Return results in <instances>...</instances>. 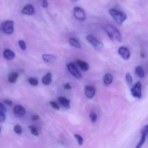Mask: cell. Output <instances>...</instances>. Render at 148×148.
Masks as SVG:
<instances>
[{
    "instance_id": "obj_1",
    "label": "cell",
    "mask_w": 148,
    "mask_h": 148,
    "mask_svg": "<svg viewBox=\"0 0 148 148\" xmlns=\"http://www.w3.org/2000/svg\"><path fill=\"white\" fill-rule=\"evenodd\" d=\"M104 30L109 37L113 41L121 42L122 41V35L121 32L116 27L112 25H107L104 28Z\"/></svg>"
},
{
    "instance_id": "obj_2",
    "label": "cell",
    "mask_w": 148,
    "mask_h": 148,
    "mask_svg": "<svg viewBox=\"0 0 148 148\" xmlns=\"http://www.w3.org/2000/svg\"><path fill=\"white\" fill-rule=\"evenodd\" d=\"M109 13L118 24H122L127 19V16L123 12L114 9L109 10Z\"/></svg>"
},
{
    "instance_id": "obj_3",
    "label": "cell",
    "mask_w": 148,
    "mask_h": 148,
    "mask_svg": "<svg viewBox=\"0 0 148 148\" xmlns=\"http://www.w3.org/2000/svg\"><path fill=\"white\" fill-rule=\"evenodd\" d=\"M86 40L96 50H100L103 48V43L98 41L93 36L90 35L87 36H86Z\"/></svg>"
},
{
    "instance_id": "obj_4",
    "label": "cell",
    "mask_w": 148,
    "mask_h": 148,
    "mask_svg": "<svg viewBox=\"0 0 148 148\" xmlns=\"http://www.w3.org/2000/svg\"><path fill=\"white\" fill-rule=\"evenodd\" d=\"M131 94L132 96L137 99H140L141 98L142 84L140 82L138 81L136 83L135 85L131 89Z\"/></svg>"
},
{
    "instance_id": "obj_5",
    "label": "cell",
    "mask_w": 148,
    "mask_h": 148,
    "mask_svg": "<svg viewBox=\"0 0 148 148\" xmlns=\"http://www.w3.org/2000/svg\"><path fill=\"white\" fill-rule=\"evenodd\" d=\"M2 29L3 32L7 34H11L14 31V22L7 21L2 24Z\"/></svg>"
},
{
    "instance_id": "obj_6",
    "label": "cell",
    "mask_w": 148,
    "mask_h": 148,
    "mask_svg": "<svg viewBox=\"0 0 148 148\" xmlns=\"http://www.w3.org/2000/svg\"><path fill=\"white\" fill-rule=\"evenodd\" d=\"M67 68L69 71L75 78L77 79H80L82 77V75L73 63H69L67 65Z\"/></svg>"
},
{
    "instance_id": "obj_7",
    "label": "cell",
    "mask_w": 148,
    "mask_h": 148,
    "mask_svg": "<svg viewBox=\"0 0 148 148\" xmlns=\"http://www.w3.org/2000/svg\"><path fill=\"white\" fill-rule=\"evenodd\" d=\"M73 12L74 16L77 20L84 21L86 18V14L84 10L79 7L74 8Z\"/></svg>"
},
{
    "instance_id": "obj_8",
    "label": "cell",
    "mask_w": 148,
    "mask_h": 148,
    "mask_svg": "<svg viewBox=\"0 0 148 148\" xmlns=\"http://www.w3.org/2000/svg\"><path fill=\"white\" fill-rule=\"evenodd\" d=\"M119 54L124 60H127L130 58V53L129 50L124 47H121L119 48L118 50Z\"/></svg>"
},
{
    "instance_id": "obj_9",
    "label": "cell",
    "mask_w": 148,
    "mask_h": 148,
    "mask_svg": "<svg viewBox=\"0 0 148 148\" xmlns=\"http://www.w3.org/2000/svg\"><path fill=\"white\" fill-rule=\"evenodd\" d=\"M85 94L88 99H92L95 94V89L91 86H87L85 88Z\"/></svg>"
},
{
    "instance_id": "obj_10",
    "label": "cell",
    "mask_w": 148,
    "mask_h": 148,
    "mask_svg": "<svg viewBox=\"0 0 148 148\" xmlns=\"http://www.w3.org/2000/svg\"><path fill=\"white\" fill-rule=\"evenodd\" d=\"M22 12L25 14L33 15L34 13V6L31 4H27L23 7Z\"/></svg>"
},
{
    "instance_id": "obj_11",
    "label": "cell",
    "mask_w": 148,
    "mask_h": 148,
    "mask_svg": "<svg viewBox=\"0 0 148 148\" xmlns=\"http://www.w3.org/2000/svg\"><path fill=\"white\" fill-rule=\"evenodd\" d=\"M3 56L4 58L8 61H11L14 58L15 54L12 50L10 49H6L3 52Z\"/></svg>"
},
{
    "instance_id": "obj_12",
    "label": "cell",
    "mask_w": 148,
    "mask_h": 148,
    "mask_svg": "<svg viewBox=\"0 0 148 148\" xmlns=\"http://www.w3.org/2000/svg\"><path fill=\"white\" fill-rule=\"evenodd\" d=\"M14 112L16 114L19 116H23L26 113V109L21 105H17L14 108Z\"/></svg>"
},
{
    "instance_id": "obj_13",
    "label": "cell",
    "mask_w": 148,
    "mask_h": 148,
    "mask_svg": "<svg viewBox=\"0 0 148 148\" xmlns=\"http://www.w3.org/2000/svg\"><path fill=\"white\" fill-rule=\"evenodd\" d=\"M58 101L62 106L66 109H69L70 107V101L66 99L65 97H60L58 98Z\"/></svg>"
},
{
    "instance_id": "obj_14",
    "label": "cell",
    "mask_w": 148,
    "mask_h": 148,
    "mask_svg": "<svg viewBox=\"0 0 148 148\" xmlns=\"http://www.w3.org/2000/svg\"><path fill=\"white\" fill-rule=\"evenodd\" d=\"M76 63L78 67L83 71H86L88 70L89 65L86 62L81 61L80 60H77Z\"/></svg>"
},
{
    "instance_id": "obj_15",
    "label": "cell",
    "mask_w": 148,
    "mask_h": 148,
    "mask_svg": "<svg viewBox=\"0 0 148 148\" xmlns=\"http://www.w3.org/2000/svg\"><path fill=\"white\" fill-rule=\"evenodd\" d=\"M42 58L45 61L48 63H53L56 61V58L54 55L49 54L42 55Z\"/></svg>"
},
{
    "instance_id": "obj_16",
    "label": "cell",
    "mask_w": 148,
    "mask_h": 148,
    "mask_svg": "<svg viewBox=\"0 0 148 148\" xmlns=\"http://www.w3.org/2000/svg\"><path fill=\"white\" fill-rule=\"evenodd\" d=\"M103 80L104 84L107 86H109L113 82V75L109 73H107L104 75Z\"/></svg>"
},
{
    "instance_id": "obj_17",
    "label": "cell",
    "mask_w": 148,
    "mask_h": 148,
    "mask_svg": "<svg viewBox=\"0 0 148 148\" xmlns=\"http://www.w3.org/2000/svg\"><path fill=\"white\" fill-rule=\"evenodd\" d=\"M42 81L44 85H49L52 81V76L51 73H48L45 76H43L42 80Z\"/></svg>"
},
{
    "instance_id": "obj_18",
    "label": "cell",
    "mask_w": 148,
    "mask_h": 148,
    "mask_svg": "<svg viewBox=\"0 0 148 148\" xmlns=\"http://www.w3.org/2000/svg\"><path fill=\"white\" fill-rule=\"evenodd\" d=\"M19 75L16 72H13L9 74L8 76V80L10 83H15L17 81Z\"/></svg>"
},
{
    "instance_id": "obj_19",
    "label": "cell",
    "mask_w": 148,
    "mask_h": 148,
    "mask_svg": "<svg viewBox=\"0 0 148 148\" xmlns=\"http://www.w3.org/2000/svg\"><path fill=\"white\" fill-rule=\"evenodd\" d=\"M69 43L71 46L76 48L80 49L82 47L81 44L79 43V42L76 39L73 38V37H71L69 39Z\"/></svg>"
},
{
    "instance_id": "obj_20",
    "label": "cell",
    "mask_w": 148,
    "mask_h": 148,
    "mask_svg": "<svg viewBox=\"0 0 148 148\" xmlns=\"http://www.w3.org/2000/svg\"><path fill=\"white\" fill-rule=\"evenodd\" d=\"M135 72L136 74L141 78L144 77L145 75V72L143 68L141 66H138L136 68Z\"/></svg>"
},
{
    "instance_id": "obj_21",
    "label": "cell",
    "mask_w": 148,
    "mask_h": 148,
    "mask_svg": "<svg viewBox=\"0 0 148 148\" xmlns=\"http://www.w3.org/2000/svg\"><path fill=\"white\" fill-rule=\"evenodd\" d=\"M146 137L147 136L143 134H141V136L140 140L139 141V143L136 145L135 148H141L142 146H143V144L146 141Z\"/></svg>"
},
{
    "instance_id": "obj_22",
    "label": "cell",
    "mask_w": 148,
    "mask_h": 148,
    "mask_svg": "<svg viewBox=\"0 0 148 148\" xmlns=\"http://www.w3.org/2000/svg\"><path fill=\"white\" fill-rule=\"evenodd\" d=\"M90 118L92 123H95L97 119V116L94 111H91L90 114Z\"/></svg>"
},
{
    "instance_id": "obj_23",
    "label": "cell",
    "mask_w": 148,
    "mask_h": 148,
    "mask_svg": "<svg viewBox=\"0 0 148 148\" xmlns=\"http://www.w3.org/2000/svg\"><path fill=\"white\" fill-rule=\"evenodd\" d=\"M29 83L32 86H37L38 84V81L37 79L34 77H30L28 80Z\"/></svg>"
},
{
    "instance_id": "obj_24",
    "label": "cell",
    "mask_w": 148,
    "mask_h": 148,
    "mask_svg": "<svg viewBox=\"0 0 148 148\" xmlns=\"http://www.w3.org/2000/svg\"><path fill=\"white\" fill-rule=\"evenodd\" d=\"M126 81L129 85H131L133 83V78L129 73H127L126 75Z\"/></svg>"
},
{
    "instance_id": "obj_25",
    "label": "cell",
    "mask_w": 148,
    "mask_h": 148,
    "mask_svg": "<svg viewBox=\"0 0 148 148\" xmlns=\"http://www.w3.org/2000/svg\"><path fill=\"white\" fill-rule=\"evenodd\" d=\"M74 136H75V138H76L77 140L78 144L80 146H82L83 143V138L82 137V136L78 134H75L74 135Z\"/></svg>"
},
{
    "instance_id": "obj_26",
    "label": "cell",
    "mask_w": 148,
    "mask_h": 148,
    "mask_svg": "<svg viewBox=\"0 0 148 148\" xmlns=\"http://www.w3.org/2000/svg\"><path fill=\"white\" fill-rule=\"evenodd\" d=\"M14 130L16 134H21L22 132L21 127L19 125H16L14 127Z\"/></svg>"
},
{
    "instance_id": "obj_27",
    "label": "cell",
    "mask_w": 148,
    "mask_h": 148,
    "mask_svg": "<svg viewBox=\"0 0 148 148\" xmlns=\"http://www.w3.org/2000/svg\"><path fill=\"white\" fill-rule=\"evenodd\" d=\"M29 130H30V132L32 133V134L35 136H38L39 133H38L37 129L35 127H33V126H30V127H29Z\"/></svg>"
},
{
    "instance_id": "obj_28",
    "label": "cell",
    "mask_w": 148,
    "mask_h": 148,
    "mask_svg": "<svg viewBox=\"0 0 148 148\" xmlns=\"http://www.w3.org/2000/svg\"><path fill=\"white\" fill-rule=\"evenodd\" d=\"M18 43H19V46H20V47L22 50H25L26 48H27L26 43H25L24 41H22V40H20V41H19Z\"/></svg>"
},
{
    "instance_id": "obj_29",
    "label": "cell",
    "mask_w": 148,
    "mask_h": 148,
    "mask_svg": "<svg viewBox=\"0 0 148 148\" xmlns=\"http://www.w3.org/2000/svg\"><path fill=\"white\" fill-rule=\"evenodd\" d=\"M141 134H143L146 136H148V124L146 125L143 129L141 131Z\"/></svg>"
},
{
    "instance_id": "obj_30",
    "label": "cell",
    "mask_w": 148,
    "mask_h": 148,
    "mask_svg": "<svg viewBox=\"0 0 148 148\" xmlns=\"http://www.w3.org/2000/svg\"><path fill=\"white\" fill-rule=\"evenodd\" d=\"M49 103H50L51 106H52V107L55 109H57V110L60 109V107H59V105L53 101H51L49 102Z\"/></svg>"
},
{
    "instance_id": "obj_31",
    "label": "cell",
    "mask_w": 148,
    "mask_h": 148,
    "mask_svg": "<svg viewBox=\"0 0 148 148\" xmlns=\"http://www.w3.org/2000/svg\"><path fill=\"white\" fill-rule=\"evenodd\" d=\"M5 120V115L3 113H0V122L3 121Z\"/></svg>"
},
{
    "instance_id": "obj_32",
    "label": "cell",
    "mask_w": 148,
    "mask_h": 148,
    "mask_svg": "<svg viewBox=\"0 0 148 148\" xmlns=\"http://www.w3.org/2000/svg\"><path fill=\"white\" fill-rule=\"evenodd\" d=\"M5 110H6V109H5V107L1 103H0V113H3Z\"/></svg>"
},
{
    "instance_id": "obj_33",
    "label": "cell",
    "mask_w": 148,
    "mask_h": 148,
    "mask_svg": "<svg viewBox=\"0 0 148 148\" xmlns=\"http://www.w3.org/2000/svg\"><path fill=\"white\" fill-rule=\"evenodd\" d=\"M64 88L66 89H70L72 88V86L69 83H67L64 85Z\"/></svg>"
},
{
    "instance_id": "obj_34",
    "label": "cell",
    "mask_w": 148,
    "mask_h": 148,
    "mask_svg": "<svg viewBox=\"0 0 148 148\" xmlns=\"http://www.w3.org/2000/svg\"><path fill=\"white\" fill-rule=\"evenodd\" d=\"M42 6L43 8H47L48 6V2L47 1H43L42 2Z\"/></svg>"
},
{
    "instance_id": "obj_35",
    "label": "cell",
    "mask_w": 148,
    "mask_h": 148,
    "mask_svg": "<svg viewBox=\"0 0 148 148\" xmlns=\"http://www.w3.org/2000/svg\"><path fill=\"white\" fill-rule=\"evenodd\" d=\"M3 103H5V104H7V105H10H10H12V104H13V102L11 101H10V100H4L3 101Z\"/></svg>"
},
{
    "instance_id": "obj_36",
    "label": "cell",
    "mask_w": 148,
    "mask_h": 148,
    "mask_svg": "<svg viewBox=\"0 0 148 148\" xmlns=\"http://www.w3.org/2000/svg\"><path fill=\"white\" fill-rule=\"evenodd\" d=\"M39 119V116L37 115H35L32 116V120L33 121H36Z\"/></svg>"
},
{
    "instance_id": "obj_37",
    "label": "cell",
    "mask_w": 148,
    "mask_h": 148,
    "mask_svg": "<svg viewBox=\"0 0 148 148\" xmlns=\"http://www.w3.org/2000/svg\"><path fill=\"white\" fill-rule=\"evenodd\" d=\"M1 127H0V132H1Z\"/></svg>"
}]
</instances>
